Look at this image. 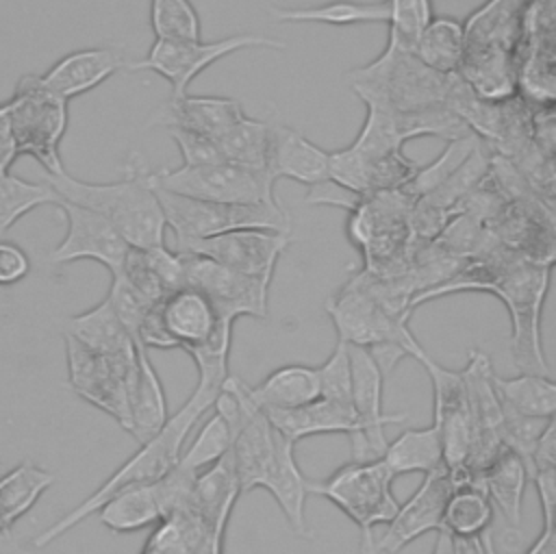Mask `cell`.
Instances as JSON below:
<instances>
[{
	"mask_svg": "<svg viewBox=\"0 0 556 554\" xmlns=\"http://www.w3.org/2000/svg\"><path fill=\"white\" fill-rule=\"evenodd\" d=\"M365 196L334 182L332 178L328 180H321L317 185H311L308 187V193H306V202L308 204H321V206H339V209H345V211H352L354 206H358V202L363 200Z\"/></svg>",
	"mask_w": 556,
	"mask_h": 554,
	"instance_id": "obj_46",
	"label": "cell"
},
{
	"mask_svg": "<svg viewBox=\"0 0 556 554\" xmlns=\"http://www.w3.org/2000/svg\"><path fill=\"white\" fill-rule=\"evenodd\" d=\"M248 48H269L285 50L282 39H274L256 33H237L215 41H154L141 61H128L124 70L128 72H154L172 85V96H185L191 80L202 74L208 65L219 59L248 50Z\"/></svg>",
	"mask_w": 556,
	"mask_h": 554,
	"instance_id": "obj_9",
	"label": "cell"
},
{
	"mask_svg": "<svg viewBox=\"0 0 556 554\" xmlns=\"http://www.w3.org/2000/svg\"><path fill=\"white\" fill-rule=\"evenodd\" d=\"M415 56L439 74H458L465 56V28L463 22L447 15H432L421 28Z\"/></svg>",
	"mask_w": 556,
	"mask_h": 554,
	"instance_id": "obj_32",
	"label": "cell"
},
{
	"mask_svg": "<svg viewBox=\"0 0 556 554\" xmlns=\"http://www.w3.org/2000/svg\"><path fill=\"white\" fill-rule=\"evenodd\" d=\"M380 458L384 461V465L391 469L395 478L404 474H415V471L426 476L430 471L445 467L439 428L430 424L426 428L404 430L397 439L387 443Z\"/></svg>",
	"mask_w": 556,
	"mask_h": 554,
	"instance_id": "obj_29",
	"label": "cell"
},
{
	"mask_svg": "<svg viewBox=\"0 0 556 554\" xmlns=\"http://www.w3.org/2000/svg\"><path fill=\"white\" fill-rule=\"evenodd\" d=\"M137 348V372L130 387V435L143 443L154 437L167 421V400L163 382L152 367L150 354L143 345Z\"/></svg>",
	"mask_w": 556,
	"mask_h": 554,
	"instance_id": "obj_25",
	"label": "cell"
},
{
	"mask_svg": "<svg viewBox=\"0 0 556 554\" xmlns=\"http://www.w3.org/2000/svg\"><path fill=\"white\" fill-rule=\"evenodd\" d=\"M56 209L63 213L67 230L59 245L50 252V263L65 265L89 259L104 265L111 276L117 274L130 250L117 228L104 215L65 200H59Z\"/></svg>",
	"mask_w": 556,
	"mask_h": 554,
	"instance_id": "obj_15",
	"label": "cell"
},
{
	"mask_svg": "<svg viewBox=\"0 0 556 554\" xmlns=\"http://www.w3.org/2000/svg\"><path fill=\"white\" fill-rule=\"evenodd\" d=\"M552 265H541L504 248L489 245L467 259L443 282L410 298L408 309L458 291L495 293L510 315V352L519 372L552 376L541 343V309L549 287Z\"/></svg>",
	"mask_w": 556,
	"mask_h": 554,
	"instance_id": "obj_1",
	"label": "cell"
},
{
	"mask_svg": "<svg viewBox=\"0 0 556 554\" xmlns=\"http://www.w3.org/2000/svg\"><path fill=\"white\" fill-rule=\"evenodd\" d=\"M528 482L530 474L526 463L510 450H502L482 471V484L491 504L500 508L513 528L521 524V504Z\"/></svg>",
	"mask_w": 556,
	"mask_h": 554,
	"instance_id": "obj_31",
	"label": "cell"
},
{
	"mask_svg": "<svg viewBox=\"0 0 556 554\" xmlns=\"http://www.w3.org/2000/svg\"><path fill=\"white\" fill-rule=\"evenodd\" d=\"M452 478L445 467L424 476L421 487L397 506L384 534L376 541V554H395L417 537L439 530Z\"/></svg>",
	"mask_w": 556,
	"mask_h": 554,
	"instance_id": "obj_16",
	"label": "cell"
},
{
	"mask_svg": "<svg viewBox=\"0 0 556 554\" xmlns=\"http://www.w3.org/2000/svg\"><path fill=\"white\" fill-rule=\"evenodd\" d=\"M493 389L502 411L549 419L556 411V385L552 376L519 372L513 378L493 374Z\"/></svg>",
	"mask_w": 556,
	"mask_h": 554,
	"instance_id": "obj_28",
	"label": "cell"
},
{
	"mask_svg": "<svg viewBox=\"0 0 556 554\" xmlns=\"http://www.w3.org/2000/svg\"><path fill=\"white\" fill-rule=\"evenodd\" d=\"M30 272L28 254L13 241L0 239V285H15Z\"/></svg>",
	"mask_w": 556,
	"mask_h": 554,
	"instance_id": "obj_47",
	"label": "cell"
},
{
	"mask_svg": "<svg viewBox=\"0 0 556 554\" xmlns=\"http://www.w3.org/2000/svg\"><path fill=\"white\" fill-rule=\"evenodd\" d=\"M46 182L65 202L104 215L130 248H152L165 243V215L156 198L154 172L141 154L130 152L124 176L115 182H87L72 174H43Z\"/></svg>",
	"mask_w": 556,
	"mask_h": 554,
	"instance_id": "obj_3",
	"label": "cell"
},
{
	"mask_svg": "<svg viewBox=\"0 0 556 554\" xmlns=\"http://www.w3.org/2000/svg\"><path fill=\"white\" fill-rule=\"evenodd\" d=\"M278 432V430H276ZM261 489L269 491L271 498L278 502L280 511L285 513L289 526L306 537V519H304V504L308 498V480L300 471L295 456H293V443H289L280 432L276 437L274 458L261 480Z\"/></svg>",
	"mask_w": 556,
	"mask_h": 554,
	"instance_id": "obj_22",
	"label": "cell"
},
{
	"mask_svg": "<svg viewBox=\"0 0 556 554\" xmlns=\"http://www.w3.org/2000/svg\"><path fill=\"white\" fill-rule=\"evenodd\" d=\"M319 374V398L352 406V367L348 345L337 341L332 354L317 367Z\"/></svg>",
	"mask_w": 556,
	"mask_h": 554,
	"instance_id": "obj_42",
	"label": "cell"
},
{
	"mask_svg": "<svg viewBox=\"0 0 556 554\" xmlns=\"http://www.w3.org/2000/svg\"><path fill=\"white\" fill-rule=\"evenodd\" d=\"M267 172L274 180L289 178L311 187L330 178V152L306 139L302 133L280 122H271Z\"/></svg>",
	"mask_w": 556,
	"mask_h": 554,
	"instance_id": "obj_19",
	"label": "cell"
},
{
	"mask_svg": "<svg viewBox=\"0 0 556 554\" xmlns=\"http://www.w3.org/2000/svg\"><path fill=\"white\" fill-rule=\"evenodd\" d=\"M63 339L72 391L111 415L128 432L130 387L137 372V354L132 358H109L91 352L70 335H63Z\"/></svg>",
	"mask_w": 556,
	"mask_h": 554,
	"instance_id": "obj_11",
	"label": "cell"
},
{
	"mask_svg": "<svg viewBox=\"0 0 556 554\" xmlns=\"http://www.w3.org/2000/svg\"><path fill=\"white\" fill-rule=\"evenodd\" d=\"M63 335L74 337L91 352L109 358H132L137 354L135 341L113 311L109 298L93 309L67 319Z\"/></svg>",
	"mask_w": 556,
	"mask_h": 554,
	"instance_id": "obj_23",
	"label": "cell"
},
{
	"mask_svg": "<svg viewBox=\"0 0 556 554\" xmlns=\"http://www.w3.org/2000/svg\"><path fill=\"white\" fill-rule=\"evenodd\" d=\"M245 115L235 98L226 96H169L148 119V126L185 128L217 139L226 128Z\"/></svg>",
	"mask_w": 556,
	"mask_h": 554,
	"instance_id": "obj_18",
	"label": "cell"
},
{
	"mask_svg": "<svg viewBox=\"0 0 556 554\" xmlns=\"http://www.w3.org/2000/svg\"><path fill=\"white\" fill-rule=\"evenodd\" d=\"M222 385L198 380L193 393L174 415L167 417L163 428L148 441L139 443V450L132 456H128L91 495H87L80 504H76L72 511L59 517L52 526L39 532L33 539V545L43 547L54 539L63 537L65 532L76 528L80 521L96 515V511L117 491L137 487V484H154L156 480H161L178 463L191 428L202 419L206 411L213 408Z\"/></svg>",
	"mask_w": 556,
	"mask_h": 554,
	"instance_id": "obj_2",
	"label": "cell"
},
{
	"mask_svg": "<svg viewBox=\"0 0 556 554\" xmlns=\"http://www.w3.org/2000/svg\"><path fill=\"white\" fill-rule=\"evenodd\" d=\"M478 143H480V139L476 135L452 139L447 143V148L439 154V159L426 167H417V172L400 187V191L404 196H408L410 200H417V198L434 191L463 165V161L471 154V150Z\"/></svg>",
	"mask_w": 556,
	"mask_h": 554,
	"instance_id": "obj_37",
	"label": "cell"
},
{
	"mask_svg": "<svg viewBox=\"0 0 556 554\" xmlns=\"http://www.w3.org/2000/svg\"><path fill=\"white\" fill-rule=\"evenodd\" d=\"M339 341L348 345L374 350H397L408 356V348L417 341L408 330V317L389 311L361 285L350 280L334 298L326 302Z\"/></svg>",
	"mask_w": 556,
	"mask_h": 554,
	"instance_id": "obj_10",
	"label": "cell"
},
{
	"mask_svg": "<svg viewBox=\"0 0 556 554\" xmlns=\"http://www.w3.org/2000/svg\"><path fill=\"white\" fill-rule=\"evenodd\" d=\"M106 298H109L113 311L117 313L119 322L124 324V328L128 330V335H130L132 341H135L143 315H146L156 302H150L146 295H141V293H139L135 287H130L119 274L113 276L111 289H109V295H106Z\"/></svg>",
	"mask_w": 556,
	"mask_h": 554,
	"instance_id": "obj_43",
	"label": "cell"
},
{
	"mask_svg": "<svg viewBox=\"0 0 556 554\" xmlns=\"http://www.w3.org/2000/svg\"><path fill=\"white\" fill-rule=\"evenodd\" d=\"M269 128L271 119H254L248 115L237 119L215 139L224 161L267 172Z\"/></svg>",
	"mask_w": 556,
	"mask_h": 554,
	"instance_id": "obj_35",
	"label": "cell"
},
{
	"mask_svg": "<svg viewBox=\"0 0 556 554\" xmlns=\"http://www.w3.org/2000/svg\"><path fill=\"white\" fill-rule=\"evenodd\" d=\"M98 519L113 532H137L156 526L163 515L154 484H137L111 495L98 511Z\"/></svg>",
	"mask_w": 556,
	"mask_h": 554,
	"instance_id": "obj_33",
	"label": "cell"
},
{
	"mask_svg": "<svg viewBox=\"0 0 556 554\" xmlns=\"http://www.w3.org/2000/svg\"><path fill=\"white\" fill-rule=\"evenodd\" d=\"M493 504L482 484H452V491L445 500L441 528L452 539L478 537L491 526Z\"/></svg>",
	"mask_w": 556,
	"mask_h": 554,
	"instance_id": "obj_34",
	"label": "cell"
},
{
	"mask_svg": "<svg viewBox=\"0 0 556 554\" xmlns=\"http://www.w3.org/2000/svg\"><path fill=\"white\" fill-rule=\"evenodd\" d=\"M389 2V41L393 46L413 50L421 28L432 17L430 0H387Z\"/></svg>",
	"mask_w": 556,
	"mask_h": 554,
	"instance_id": "obj_40",
	"label": "cell"
},
{
	"mask_svg": "<svg viewBox=\"0 0 556 554\" xmlns=\"http://www.w3.org/2000/svg\"><path fill=\"white\" fill-rule=\"evenodd\" d=\"M348 345V343H345ZM350 367H352V408L356 415V432L350 435L352 461H371L380 458L387 439L384 428L391 424H402L406 413H382V393H384V374L374 361L367 348L348 345Z\"/></svg>",
	"mask_w": 556,
	"mask_h": 554,
	"instance_id": "obj_12",
	"label": "cell"
},
{
	"mask_svg": "<svg viewBox=\"0 0 556 554\" xmlns=\"http://www.w3.org/2000/svg\"><path fill=\"white\" fill-rule=\"evenodd\" d=\"M239 493L232 454L228 450L217 463L195 476L189 508H193L215 532L224 534Z\"/></svg>",
	"mask_w": 556,
	"mask_h": 554,
	"instance_id": "obj_24",
	"label": "cell"
},
{
	"mask_svg": "<svg viewBox=\"0 0 556 554\" xmlns=\"http://www.w3.org/2000/svg\"><path fill=\"white\" fill-rule=\"evenodd\" d=\"M126 63L124 50L117 46L83 48L52 63L46 74H39V80L59 98L72 100L109 80L113 74L124 70Z\"/></svg>",
	"mask_w": 556,
	"mask_h": 554,
	"instance_id": "obj_17",
	"label": "cell"
},
{
	"mask_svg": "<svg viewBox=\"0 0 556 554\" xmlns=\"http://www.w3.org/2000/svg\"><path fill=\"white\" fill-rule=\"evenodd\" d=\"M213 411V408H211ZM230 428L219 413H211L206 424L200 428L187 450H182L178 465L191 474H202L206 467L217 463L230 450Z\"/></svg>",
	"mask_w": 556,
	"mask_h": 554,
	"instance_id": "obj_39",
	"label": "cell"
},
{
	"mask_svg": "<svg viewBox=\"0 0 556 554\" xmlns=\"http://www.w3.org/2000/svg\"><path fill=\"white\" fill-rule=\"evenodd\" d=\"M52 482L54 474L33 463H20L0 476V534H9L15 521L37 504Z\"/></svg>",
	"mask_w": 556,
	"mask_h": 554,
	"instance_id": "obj_30",
	"label": "cell"
},
{
	"mask_svg": "<svg viewBox=\"0 0 556 554\" xmlns=\"http://www.w3.org/2000/svg\"><path fill=\"white\" fill-rule=\"evenodd\" d=\"M504 419H502V445L506 450H510L513 454H517L526 467L528 474H532V454L536 448V441L541 437V432L545 430V426L549 424V419H541V417H523V415H515L508 411H502Z\"/></svg>",
	"mask_w": 556,
	"mask_h": 554,
	"instance_id": "obj_41",
	"label": "cell"
},
{
	"mask_svg": "<svg viewBox=\"0 0 556 554\" xmlns=\"http://www.w3.org/2000/svg\"><path fill=\"white\" fill-rule=\"evenodd\" d=\"M454 554H486L482 534L465 537V539H454Z\"/></svg>",
	"mask_w": 556,
	"mask_h": 554,
	"instance_id": "obj_51",
	"label": "cell"
},
{
	"mask_svg": "<svg viewBox=\"0 0 556 554\" xmlns=\"http://www.w3.org/2000/svg\"><path fill=\"white\" fill-rule=\"evenodd\" d=\"M291 232L269 228H239L222 235L191 239L176 248V252H189L206 256L239 274L271 282L280 254L287 250Z\"/></svg>",
	"mask_w": 556,
	"mask_h": 554,
	"instance_id": "obj_14",
	"label": "cell"
},
{
	"mask_svg": "<svg viewBox=\"0 0 556 554\" xmlns=\"http://www.w3.org/2000/svg\"><path fill=\"white\" fill-rule=\"evenodd\" d=\"M252 400L263 408H298L319 398V374L311 365H282L250 387Z\"/></svg>",
	"mask_w": 556,
	"mask_h": 554,
	"instance_id": "obj_26",
	"label": "cell"
},
{
	"mask_svg": "<svg viewBox=\"0 0 556 554\" xmlns=\"http://www.w3.org/2000/svg\"><path fill=\"white\" fill-rule=\"evenodd\" d=\"M278 24H389V2H354L332 0L319 7H271L269 9Z\"/></svg>",
	"mask_w": 556,
	"mask_h": 554,
	"instance_id": "obj_27",
	"label": "cell"
},
{
	"mask_svg": "<svg viewBox=\"0 0 556 554\" xmlns=\"http://www.w3.org/2000/svg\"><path fill=\"white\" fill-rule=\"evenodd\" d=\"M156 198L161 202L165 224L174 230L176 248L191 239H204L239 228H269L291 232V219L282 204H222L178 196L167 189H161L159 185Z\"/></svg>",
	"mask_w": 556,
	"mask_h": 554,
	"instance_id": "obj_7",
	"label": "cell"
},
{
	"mask_svg": "<svg viewBox=\"0 0 556 554\" xmlns=\"http://www.w3.org/2000/svg\"><path fill=\"white\" fill-rule=\"evenodd\" d=\"M146 254V261L154 276L159 278L161 287L165 293H172L180 287H185V267H182V256L180 252H172L169 248L163 245H152V248H141Z\"/></svg>",
	"mask_w": 556,
	"mask_h": 554,
	"instance_id": "obj_44",
	"label": "cell"
},
{
	"mask_svg": "<svg viewBox=\"0 0 556 554\" xmlns=\"http://www.w3.org/2000/svg\"><path fill=\"white\" fill-rule=\"evenodd\" d=\"M530 480L536 484L541 511H543V526H554V506H556V467L536 469Z\"/></svg>",
	"mask_w": 556,
	"mask_h": 554,
	"instance_id": "obj_48",
	"label": "cell"
},
{
	"mask_svg": "<svg viewBox=\"0 0 556 554\" xmlns=\"http://www.w3.org/2000/svg\"><path fill=\"white\" fill-rule=\"evenodd\" d=\"M395 476L382 458L350 461L326 480L308 482V493H317L341 508L361 532V554H376L374 526L389 524L400 502L391 491Z\"/></svg>",
	"mask_w": 556,
	"mask_h": 554,
	"instance_id": "obj_6",
	"label": "cell"
},
{
	"mask_svg": "<svg viewBox=\"0 0 556 554\" xmlns=\"http://www.w3.org/2000/svg\"><path fill=\"white\" fill-rule=\"evenodd\" d=\"M167 130L182 154V165H208V163L224 161L215 139L185 130V128H167Z\"/></svg>",
	"mask_w": 556,
	"mask_h": 554,
	"instance_id": "obj_45",
	"label": "cell"
},
{
	"mask_svg": "<svg viewBox=\"0 0 556 554\" xmlns=\"http://www.w3.org/2000/svg\"><path fill=\"white\" fill-rule=\"evenodd\" d=\"M430 554H454V539L443 532V530H437V539H434V547Z\"/></svg>",
	"mask_w": 556,
	"mask_h": 554,
	"instance_id": "obj_52",
	"label": "cell"
},
{
	"mask_svg": "<svg viewBox=\"0 0 556 554\" xmlns=\"http://www.w3.org/2000/svg\"><path fill=\"white\" fill-rule=\"evenodd\" d=\"M2 106L17 156H33L46 174L65 172L59 148L67 128V100L46 89L39 74H24Z\"/></svg>",
	"mask_w": 556,
	"mask_h": 554,
	"instance_id": "obj_5",
	"label": "cell"
},
{
	"mask_svg": "<svg viewBox=\"0 0 556 554\" xmlns=\"http://www.w3.org/2000/svg\"><path fill=\"white\" fill-rule=\"evenodd\" d=\"M526 554H556V530L554 526H543V532L528 547Z\"/></svg>",
	"mask_w": 556,
	"mask_h": 554,
	"instance_id": "obj_50",
	"label": "cell"
},
{
	"mask_svg": "<svg viewBox=\"0 0 556 554\" xmlns=\"http://www.w3.org/2000/svg\"><path fill=\"white\" fill-rule=\"evenodd\" d=\"M263 413L267 415L269 424L293 445L313 435L343 432L350 437L356 432L354 408L326 398H317L315 402L298 408H269Z\"/></svg>",
	"mask_w": 556,
	"mask_h": 554,
	"instance_id": "obj_21",
	"label": "cell"
},
{
	"mask_svg": "<svg viewBox=\"0 0 556 554\" xmlns=\"http://www.w3.org/2000/svg\"><path fill=\"white\" fill-rule=\"evenodd\" d=\"M180 256L185 282L202 291L222 319L235 324L239 317H267V295L271 282L239 274L206 256L189 252H180Z\"/></svg>",
	"mask_w": 556,
	"mask_h": 554,
	"instance_id": "obj_13",
	"label": "cell"
},
{
	"mask_svg": "<svg viewBox=\"0 0 556 554\" xmlns=\"http://www.w3.org/2000/svg\"><path fill=\"white\" fill-rule=\"evenodd\" d=\"M15 159H17L15 143H13V137H11V128H9V122H7L4 106L0 102V174L9 172V167L13 165Z\"/></svg>",
	"mask_w": 556,
	"mask_h": 554,
	"instance_id": "obj_49",
	"label": "cell"
},
{
	"mask_svg": "<svg viewBox=\"0 0 556 554\" xmlns=\"http://www.w3.org/2000/svg\"><path fill=\"white\" fill-rule=\"evenodd\" d=\"M456 74H439L413 50L387 43L380 56L348 72L350 89L367 104L391 113H413L447 104Z\"/></svg>",
	"mask_w": 556,
	"mask_h": 554,
	"instance_id": "obj_4",
	"label": "cell"
},
{
	"mask_svg": "<svg viewBox=\"0 0 556 554\" xmlns=\"http://www.w3.org/2000/svg\"><path fill=\"white\" fill-rule=\"evenodd\" d=\"M161 319L174 348L182 350L202 345L222 322L211 300L189 285L161 300Z\"/></svg>",
	"mask_w": 556,
	"mask_h": 554,
	"instance_id": "obj_20",
	"label": "cell"
},
{
	"mask_svg": "<svg viewBox=\"0 0 556 554\" xmlns=\"http://www.w3.org/2000/svg\"><path fill=\"white\" fill-rule=\"evenodd\" d=\"M154 182L178 196L222 204H280L274 193V178L265 169L243 167L230 161L208 165H180L154 172Z\"/></svg>",
	"mask_w": 556,
	"mask_h": 554,
	"instance_id": "obj_8",
	"label": "cell"
},
{
	"mask_svg": "<svg viewBox=\"0 0 556 554\" xmlns=\"http://www.w3.org/2000/svg\"><path fill=\"white\" fill-rule=\"evenodd\" d=\"M56 191L48 182H30L9 172L0 174V235H4L20 217L43 204H59Z\"/></svg>",
	"mask_w": 556,
	"mask_h": 554,
	"instance_id": "obj_36",
	"label": "cell"
},
{
	"mask_svg": "<svg viewBox=\"0 0 556 554\" xmlns=\"http://www.w3.org/2000/svg\"><path fill=\"white\" fill-rule=\"evenodd\" d=\"M150 26L154 41L202 39L200 15L189 0H150Z\"/></svg>",
	"mask_w": 556,
	"mask_h": 554,
	"instance_id": "obj_38",
	"label": "cell"
}]
</instances>
